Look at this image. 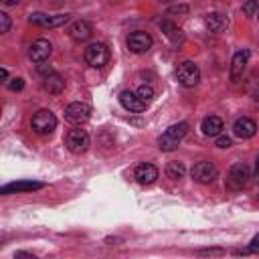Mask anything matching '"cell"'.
Wrapping results in <instances>:
<instances>
[{"label": "cell", "instance_id": "obj_29", "mask_svg": "<svg viewBox=\"0 0 259 259\" xmlns=\"http://www.w3.org/2000/svg\"><path fill=\"white\" fill-rule=\"evenodd\" d=\"M249 251H251V253H259V235L253 237V241H251V245H249Z\"/></svg>", "mask_w": 259, "mask_h": 259}, {"label": "cell", "instance_id": "obj_7", "mask_svg": "<svg viewBox=\"0 0 259 259\" xmlns=\"http://www.w3.org/2000/svg\"><path fill=\"white\" fill-rule=\"evenodd\" d=\"M190 176H192L196 182H200V184H208V182H212V180L219 176V168H217L214 162H210V160H200V162H196V164L192 166Z\"/></svg>", "mask_w": 259, "mask_h": 259}, {"label": "cell", "instance_id": "obj_28", "mask_svg": "<svg viewBox=\"0 0 259 259\" xmlns=\"http://www.w3.org/2000/svg\"><path fill=\"white\" fill-rule=\"evenodd\" d=\"M225 251L223 249H202V251H198V255H223Z\"/></svg>", "mask_w": 259, "mask_h": 259}, {"label": "cell", "instance_id": "obj_32", "mask_svg": "<svg viewBox=\"0 0 259 259\" xmlns=\"http://www.w3.org/2000/svg\"><path fill=\"white\" fill-rule=\"evenodd\" d=\"M0 75H2V81L6 83V79H8V71H6L4 67H2V71H0Z\"/></svg>", "mask_w": 259, "mask_h": 259}, {"label": "cell", "instance_id": "obj_19", "mask_svg": "<svg viewBox=\"0 0 259 259\" xmlns=\"http://www.w3.org/2000/svg\"><path fill=\"white\" fill-rule=\"evenodd\" d=\"M200 127H202V132H204V136H219V134L225 130L223 119L217 117V115H206V117L202 119Z\"/></svg>", "mask_w": 259, "mask_h": 259}, {"label": "cell", "instance_id": "obj_26", "mask_svg": "<svg viewBox=\"0 0 259 259\" xmlns=\"http://www.w3.org/2000/svg\"><path fill=\"white\" fill-rule=\"evenodd\" d=\"M22 87H24V81H22L20 77H14V79L8 83V89H10V91H20Z\"/></svg>", "mask_w": 259, "mask_h": 259}, {"label": "cell", "instance_id": "obj_12", "mask_svg": "<svg viewBox=\"0 0 259 259\" xmlns=\"http://www.w3.org/2000/svg\"><path fill=\"white\" fill-rule=\"evenodd\" d=\"M247 61H249V51L247 49H241L233 55V61H231V81H239L245 73V67H247Z\"/></svg>", "mask_w": 259, "mask_h": 259}, {"label": "cell", "instance_id": "obj_22", "mask_svg": "<svg viewBox=\"0 0 259 259\" xmlns=\"http://www.w3.org/2000/svg\"><path fill=\"white\" fill-rule=\"evenodd\" d=\"M184 172H186V168H184V164H182V162H168V166H166V176H168V178H172V180L182 178V176H184Z\"/></svg>", "mask_w": 259, "mask_h": 259}, {"label": "cell", "instance_id": "obj_4", "mask_svg": "<svg viewBox=\"0 0 259 259\" xmlns=\"http://www.w3.org/2000/svg\"><path fill=\"white\" fill-rule=\"evenodd\" d=\"M176 79L184 87H194L200 81V69H198V65H194L192 61H182L176 67Z\"/></svg>", "mask_w": 259, "mask_h": 259}, {"label": "cell", "instance_id": "obj_9", "mask_svg": "<svg viewBox=\"0 0 259 259\" xmlns=\"http://www.w3.org/2000/svg\"><path fill=\"white\" fill-rule=\"evenodd\" d=\"M67 20H69V14L49 16V14H42V12H32V14L28 16V22H30V24L42 26V28H57V26H63Z\"/></svg>", "mask_w": 259, "mask_h": 259}, {"label": "cell", "instance_id": "obj_17", "mask_svg": "<svg viewBox=\"0 0 259 259\" xmlns=\"http://www.w3.org/2000/svg\"><path fill=\"white\" fill-rule=\"evenodd\" d=\"M204 24L210 32H223L229 26V18L223 12H208L204 16Z\"/></svg>", "mask_w": 259, "mask_h": 259}, {"label": "cell", "instance_id": "obj_15", "mask_svg": "<svg viewBox=\"0 0 259 259\" xmlns=\"http://www.w3.org/2000/svg\"><path fill=\"white\" fill-rule=\"evenodd\" d=\"M134 178L140 182V184H152L156 178H158V168L154 164H138L136 170H134Z\"/></svg>", "mask_w": 259, "mask_h": 259}, {"label": "cell", "instance_id": "obj_10", "mask_svg": "<svg viewBox=\"0 0 259 259\" xmlns=\"http://www.w3.org/2000/svg\"><path fill=\"white\" fill-rule=\"evenodd\" d=\"M127 49H130L132 53H138V55L148 53V51L152 49V36H150L148 32L136 30V32H132V34L127 36Z\"/></svg>", "mask_w": 259, "mask_h": 259}, {"label": "cell", "instance_id": "obj_11", "mask_svg": "<svg viewBox=\"0 0 259 259\" xmlns=\"http://www.w3.org/2000/svg\"><path fill=\"white\" fill-rule=\"evenodd\" d=\"M49 55H51V42L47 38H36L28 49V57L32 63H45Z\"/></svg>", "mask_w": 259, "mask_h": 259}, {"label": "cell", "instance_id": "obj_35", "mask_svg": "<svg viewBox=\"0 0 259 259\" xmlns=\"http://www.w3.org/2000/svg\"><path fill=\"white\" fill-rule=\"evenodd\" d=\"M257 16H259V12H257Z\"/></svg>", "mask_w": 259, "mask_h": 259}, {"label": "cell", "instance_id": "obj_23", "mask_svg": "<svg viewBox=\"0 0 259 259\" xmlns=\"http://www.w3.org/2000/svg\"><path fill=\"white\" fill-rule=\"evenodd\" d=\"M136 93H138V95H140V99H142V101H146V103H150V101L154 99V89H152L150 85H140Z\"/></svg>", "mask_w": 259, "mask_h": 259}, {"label": "cell", "instance_id": "obj_8", "mask_svg": "<svg viewBox=\"0 0 259 259\" xmlns=\"http://www.w3.org/2000/svg\"><path fill=\"white\" fill-rule=\"evenodd\" d=\"M89 117H91V107H89L87 103L75 101V103H71V105L65 107V119H67L69 123L81 125V123H85Z\"/></svg>", "mask_w": 259, "mask_h": 259}, {"label": "cell", "instance_id": "obj_2", "mask_svg": "<svg viewBox=\"0 0 259 259\" xmlns=\"http://www.w3.org/2000/svg\"><path fill=\"white\" fill-rule=\"evenodd\" d=\"M30 125H32V130H34L38 136H51V134L55 132V127H57V117H55V113L49 111V109H38V111L32 115Z\"/></svg>", "mask_w": 259, "mask_h": 259}, {"label": "cell", "instance_id": "obj_18", "mask_svg": "<svg viewBox=\"0 0 259 259\" xmlns=\"http://www.w3.org/2000/svg\"><path fill=\"white\" fill-rule=\"evenodd\" d=\"M38 188H42L40 182L22 180V182H12V184L2 186V194H8V192H32V190H38Z\"/></svg>", "mask_w": 259, "mask_h": 259}, {"label": "cell", "instance_id": "obj_20", "mask_svg": "<svg viewBox=\"0 0 259 259\" xmlns=\"http://www.w3.org/2000/svg\"><path fill=\"white\" fill-rule=\"evenodd\" d=\"M42 87H45V91L59 95V93L65 89V79H63L59 73H51V75H47V77H45Z\"/></svg>", "mask_w": 259, "mask_h": 259}, {"label": "cell", "instance_id": "obj_1", "mask_svg": "<svg viewBox=\"0 0 259 259\" xmlns=\"http://www.w3.org/2000/svg\"><path fill=\"white\" fill-rule=\"evenodd\" d=\"M186 132H188V123H186V121H178V123L170 125V127L158 138V148H160L162 152H172V150H176V146H178L180 140L186 136Z\"/></svg>", "mask_w": 259, "mask_h": 259}, {"label": "cell", "instance_id": "obj_13", "mask_svg": "<svg viewBox=\"0 0 259 259\" xmlns=\"http://www.w3.org/2000/svg\"><path fill=\"white\" fill-rule=\"evenodd\" d=\"M119 103H121L127 111H134V113H142V111L148 107V103L142 101L140 95L134 93V91H121V95H119Z\"/></svg>", "mask_w": 259, "mask_h": 259}, {"label": "cell", "instance_id": "obj_16", "mask_svg": "<svg viewBox=\"0 0 259 259\" xmlns=\"http://www.w3.org/2000/svg\"><path fill=\"white\" fill-rule=\"evenodd\" d=\"M233 132H235L237 138L247 140V138H253V136H255L257 123H255L251 117H239V119L235 121V125H233Z\"/></svg>", "mask_w": 259, "mask_h": 259}, {"label": "cell", "instance_id": "obj_14", "mask_svg": "<svg viewBox=\"0 0 259 259\" xmlns=\"http://www.w3.org/2000/svg\"><path fill=\"white\" fill-rule=\"evenodd\" d=\"M69 36L73 38V40H79V42H83V40H87L91 34H93V26L87 22V20H75V22H71V26H69Z\"/></svg>", "mask_w": 259, "mask_h": 259}, {"label": "cell", "instance_id": "obj_3", "mask_svg": "<svg viewBox=\"0 0 259 259\" xmlns=\"http://www.w3.org/2000/svg\"><path fill=\"white\" fill-rule=\"evenodd\" d=\"M247 180H249V168L245 162H237L231 166L229 174H227V188L229 190H243L247 186Z\"/></svg>", "mask_w": 259, "mask_h": 259}, {"label": "cell", "instance_id": "obj_25", "mask_svg": "<svg viewBox=\"0 0 259 259\" xmlns=\"http://www.w3.org/2000/svg\"><path fill=\"white\" fill-rule=\"evenodd\" d=\"M10 30V16L6 12H0V32H8Z\"/></svg>", "mask_w": 259, "mask_h": 259}, {"label": "cell", "instance_id": "obj_34", "mask_svg": "<svg viewBox=\"0 0 259 259\" xmlns=\"http://www.w3.org/2000/svg\"><path fill=\"white\" fill-rule=\"evenodd\" d=\"M160 2H170V0H160Z\"/></svg>", "mask_w": 259, "mask_h": 259}, {"label": "cell", "instance_id": "obj_5", "mask_svg": "<svg viewBox=\"0 0 259 259\" xmlns=\"http://www.w3.org/2000/svg\"><path fill=\"white\" fill-rule=\"evenodd\" d=\"M65 146L73 154H83L89 148V134L85 130H81V127L69 130L67 136H65Z\"/></svg>", "mask_w": 259, "mask_h": 259}, {"label": "cell", "instance_id": "obj_33", "mask_svg": "<svg viewBox=\"0 0 259 259\" xmlns=\"http://www.w3.org/2000/svg\"><path fill=\"white\" fill-rule=\"evenodd\" d=\"M255 172H257V180H259V158H257V164H255Z\"/></svg>", "mask_w": 259, "mask_h": 259}, {"label": "cell", "instance_id": "obj_30", "mask_svg": "<svg viewBox=\"0 0 259 259\" xmlns=\"http://www.w3.org/2000/svg\"><path fill=\"white\" fill-rule=\"evenodd\" d=\"M180 12L184 14V12H188V8L186 6H174V8L168 10V14H180Z\"/></svg>", "mask_w": 259, "mask_h": 259}, {"label": "cell", "instance_id": "obj_31", "mask_svg": "<svg viewBox=\"0 0 259 259\" xmlns=\"http://www.w3.org/2000/svg\"><path fill=\"white\" fill-rule=\"evenodd\" d=\"M0 2H2L4 6H16V4L20 2V0H0Z\"/></svg>", "mask_w": 259, "mask_h": 259}, {"label": "cell", "instance_id": "obj_6", "mask_svg": "<svg viewBox=\"0 0 259 259\" xmlns=\"http://www.w3.org/2000/svg\"><path fill=\"white\" fill-rule=\"evenodd\" d=\"M85 61H87V65H91L95 69H101L109 61V49L103 42H93L85 49Z\"/></svg>", "mask_w": 259, "mask_h": 259}, {"label": "cell", "instance_id": "obj_27", "mask_svg": "<svg viewBox=\"0 0 259 259\" xmlns=\"http://www.w3.org/2000/svg\"><path fill=\"white\" fill-rule=\"evenodd\" d=\"M217 146H219V148H231V146H233V140H231L229 136H221V134H219Z\"/></svg>", "mask_w": 259, "mask_h": 259}, {"label": "cell", "instance_id": "obj_21", "mask_svg": "<svg viewBox=\"0 0 259 259\" xmlns=\"http://www.w3.org/2000/svg\"><path fill=\"white\" fill-rule=\"evenodd\" d=\"M160 28H162V32H164L172 42H182V32H180V28H176L170 20H162V22H160Z\"/></svg>", "mask_w": 259, "mask_h": 259}, {"label": "cell", "instance_id": "obj_24", "mask_svg": "<svg viewBox=\"0 0 259 259\" xmlns=\"http://www.w3.org/2000/svg\"><path fill=\"white\" fill-rule=\"evenodd\" d=\"M243 12H245L247 16L257 14V12H259V0H247V2L243 4Z\"/></svg>", "mask_w": 259, "mask_h": 259}]
</instances>
